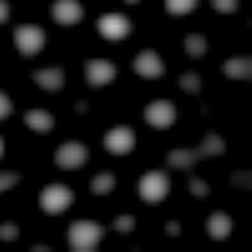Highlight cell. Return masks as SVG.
Wrapping results in <instances>:
<instances>
[{"instance_id":"cell-26","label":"cell","mask_w":252,"mask_h":252,"mask_svg":"<svg viewBox=\"0 0 252 252\" xmlns=\"http://www.w3.org/2000/svg\"><path fill=\"white\" fill-rule=\"evenodd\" d=\"M18 182H20V177L15 172H3V174H0V192H5V189L15 187Z\"/></svg>"},{"instance_id":"cell-11","label":"cell","mask_w":252,"mask_h":252,"mask_svg":"<svg viewBox=\"0 0 252 252\" xmlns=\"http://www.w3.org/2000/svg\"><path fill=\"white\" fill-rule=\"evenodd\" d=\"M134 71L139 73V76H144V78H159V76H164V63H161V58L154 53V51H141L136 58H134Z\"/></svg>"},{"instance_id":"cell-22","label":"cell","mask_w":252,"mask_h":252,"mask_svg":"<svg viewBox=\"0 0 252 252\" xmlns=\"http://www.w3.org/2000/svg\"><path fill=\"white\" fill-rule=\"evenodd\" d=\"M189 192H192L194 197H207L209 194V184L204 179H199V177H192L189 179Z\"/></svg>"},{"instance_id":"cell-6","label":"cell","mask_w":252,"mask_h":252,"mask_svg":"<svg viewBox=\"0 0 252 252\" xmlns=\"http://www.w3.org/2000/svg\"><path fill=\"white\" fill-rule=\"evenodd\" d=\"M98 33L106 38V40H121L131 33V20L121 15V13H106L98 18Z\"/></svg>"},{"instance_id":"cell-30","label":"cell","mask_w":252,"mask_h":252,"mask_svg":"<svg viewBox=\"0 0 252 252\" xmlns=\"http://www.w3.org/2000/svg\"><path fill=\"white\" fill-rule=\"evenodd\" d=\"M166 232H169V235H179V224L177 222H169V224H166Z\"/></svg>"},{"instance_id":"cell-12","label":"cell","mask_w":252,"mask_h":252,"mask_svg":"<svg viewBox=\"0 0 252 252\" xmlns=\"http://www.w3.org/2000/svg\"><path fill=\"white\" fill-rule=\"evenodd\" d=\"M222 71H224L229 78H242V81H250V76H252V58H250V56H235V58L224 61Z\"/></svg>"},{"instance_id":"cell-9","label":"cell","mask_w":252,"mask_h":252,"mask_svg":"<svg viewBox=\"0 0 252 252\" xmlns=\"http://www.w3.org/2000/svg\"><path fill=\"white\" fill-rule=\"evenodd\" d=\"M114 78H116V66L111 61L91 58L86 63V81H89V86L101 89V86H106V83H111Z\"/></svg>"},{"instance_id":"cell-1","label":"cell","mask_w":252,"mask_h":252,"mask_svg":"<svg viewBox=\"0 0 252 252\" xmlns=\"http://www.w3.org/2000/svg\"><path fill=\"white\" fill-rule=\"evenodd\" d=\"M103 229L101 224L91 222V220H78L68 227V245L73 252H94L103 237Z\"/></svg>"},{"instance_id":"cell-32","label":"cell","mask_w":252,"mask_h":252,"mask_svg":"<svg viewBox=\"0 0 252 252\" xmlns=\"http://www.w3.org/2000/svg\"><path fill=\"white\" fill-rule=\"evenodd\" d=\"M126 3H129V5H134V3H139V0H126Z\"/></svg>"},{"instance_id":"cell-8","label":"cell","mask_w":252,"mask_h":252,"mask_svg":"<svg viewBox=\"0 0 252 252\" xmlns=\"http://www.w3.org/2000/svg\"><path fill=\"white\" fill-rule=\"evenodd\" d=\"M134 144H136V136H134V131L129 129V126H114V129L103 136V146L116 157L129 154L134 149Z\"/></svg>"},{"instance_id":"cell-10","label":"cell","mask_w":252,"mask_h":252,"mask_svg":"<svg viewBox=\"0 0 252 252\" xmlns=\"http://www.w3.org/2000/svg\"><path fill=\"white\" fill-rule=\"evenodd\" d=\"M53 20L61 26H76L78 20L83 18V5L78 3V0H56L53 8Z\"/></svg>"},{"instance_id":"cell-4","label":"cell","mask_w":252,"mask_h":252,"mask_svg":"<svg viewBox=\"0 0 252 252\" xmlns=\"http://www.w3.org/2000/svg\"><path fill=\"white\" fill-rule=\"evenodd\" d=\"M13 38H15V48L23 56H35L46 46V33L38 26H18Z\"/></svg>"},{"instance_id":"cell-28","label":"cell","mask_w":252,"mask_h":252,"mask_svg":"<svg viewBox=\"0 0 252 252\" xmlns=\"http://www.w3.org/2000/svg\"><path fill=\"white\" fill-rule=\"evenodd\" d=\"M8 18H10V5L8 0H0V23H8Z\"/></svg>"},{"instance_id":"cell-20","label":"cell","mask_w":252,"mask_h":252,"mask_svg":"<svg viewBox=\"0 0 252 252\" xmlns=\"http://www.w3.org/2000/svg\"><path fill=\"white\" fill-rule=\"evenodd\" d=\"M164 5H166V13L172 15H187L197 8V0H164Z\"/></svg>"},{"instance_id":"cell-19","label":"cell","mask_w":252,"mask_h":252,"mask_svg":"<svg viewBox=\"0 0 252 252\" xmlns=\"http://www.w3.org/2000/svg\"><path fill=\"white\" fill-rule=\"evenodd\" d=\"M114 184H116V177H114L111 172H101V174H96L94 182H91V192H94V194H109L111 189H114Z\"/></svg>"},{"instance_id":"cell-21","label":"cell","mask_w":252,"mask_h":252,"mask_svg":"<svg viewBox=\"0 0 252 252\" xmlns=\"http://www.w3.org/2000/svg\"><path fill=\"white\" fill-rule=\"evenodd\" d=\"M179 86H182L184 91H189V94H197V91L202 89V81H199V76H197L194 71H187V73L179 76Z\"/></svg>"},{"instance_id":"cell-2","label":"cell","mask_w":252,"mask_h":252,"mask_svg":"<svg viewBox=\"0 0 252 252\" xmlns=\"http://www.w3.org/2000/svg\"><path fill=\"white\" fill-rule=\"evenodd\" d=\"M139 194L146 204H159L166 194H169V177L161 169L146 172L139 182Z\"/></svg>"},{"instance_id":"cell-16","label":"cell","mask_w":252,"mask_h":252,"mask_svg":"<svg viewBox=\"0 0 252 252\" xmlns=\"http://www.w3.org/2000/svg\"><path fill=\"white\" fill-rule=\"evenodd\" d=\"M23 121L31 126L33 131H51V129H53V116H51L48 111H43V109H31V111H26Z\"/></svg>"},{"instance_id":"cell-18","label":"cell","mask_w":252,"mask_h":252,"mask_svg":"<svg viewBox=\"0 0 252 252\" xmlns=\"http://www.w3.org/2000/svg\"><path fill=\"white\" fill-rule=\"evenodd\" d=\"M184 48H187V53L192 56V58H199V56H204V51H207V38L199 35V33H189V35L184 38Z\"/></svg>"},{"instance_id":"cell-15","label":"cell","mask_w":252,"mask_h":252,"mask_svg":"<svg viewBox=\"0 0 252 252\" xmlns=\"http://www.w3.org/2000/svg\"><path fill=\"white\" fill-rule=\"evenodd\" d=\"M224 149H227V144H224L215 131H209V134L204 136V141L194 149V154H197V159H204V157H217V154H224Z\"/></svg>"},{"instance_id":"cell-24","label":"cell","mask_w":252,"mask_h":252,"mask_svg":"<svg viewBox=\"0 0 252 252\" xmlns=\"http://www.w3.org/2000/svg\"><path fill=\"white\" fill-rule=\"evenodd\" d=\"M240 5V0H212V8L220 13H235Z\"/></svg>"},{"instance_id":"cell-25","label":"cell","mask_w":252,"mask_h":252,"mask_svg":"<svg viewBox=\"0 0 252 252\" xmlns=\"http://www.w3.org/2000/svg\"><path fill=\"white\" fill-rule=\"evenodd\" d=\"M18 237V227L13 222H5V224H0V240L3 242H13Z\"/></svg>"},{"instance_id":"cell-3","label":"cell","mask_w":252,"mask_h":252,"mask_svg":"<svg viewBox=\"0 0 252 252\" xmlns=\"http://www.w3.org/2000/svg\"><path fill=\"white\" fill-rule=\"evenodd\" d=\"M73 202V192L66 184H48L43 192H40V209L46 215H61L66 212Z\"/></svg>"},{"instance_id":"cell-31","label":"cell","mask_w":252,"mask_h":252,"mask_svg":"<svg viewBox=\"0 0 252 252\" xmlns=\"http://www.w3.org/2000/svg\"><path fill=\"white\" fill-rule=\"evenodd\" d=\"M3 154H5V141H3V136H0V159H3Z\"/></svg>"},{"instance_id":"cell-23","label":"cell","mask_w":252,"mask_h":252,"mask_svg":"<svg viewBox=\"0 0 252 252\" xmlns=\"http://www.w3.org/2000/svg\"><path fill=\"white\" fill-rule=\"evenodd\" d=\"M114 229H116V232H131V229H134V217H131V215H121V217H116Z\"/></svg>"},{"instance_id":"cell-14","label":"cell","mask_w":252,"mask_h":252,"mask_svg":"<svg viewBox=\"0 0 252 252\" xmlns=\"http://www.w3.org/2000/svg\"><path fill=\"white\" fill-rule=\"evenodd\" d=\"M33 78L38 81V86L46 89V91H58V89H63V83H66V76H63L61 68H43V71H35Z\"/></svg>"},{"instance_id":"cell-7","label":"cell","mask_w":252,"mask_h":252,"mask_svg":"<svg viewBox=\"0 0 252 252\" xmlns=\"http://www.w3.org/2000/svg\"><path fill=\"white\" fill-rule=\"evenodd\" d=\"M144 119L154 129H169L177 119V109L172 101H152L144 111Z\"/></svg>"},{"instance_id":"cell-5","label":"cell","mask_w":252,"mask_h":252,"mask_svg":"<svg viewBox=\"0 0 252 252\" xmlns=\"http://www.w3.org/2000/svg\"><path fill=\"white\" fill-rule=\"evenodd\" d=\"M86 159H89V149L81 141H66L56 152V164L61 169H81Z\"/></svg>"},{"instance_id":"cell-13","label":"cell","mask_w":252,"mask_h":252,"mask_svg":"<svg viewBox=\"0 0 252 252\" xmlns=\"http://www.w3.org/2000/svg\"><path fill=\"white\" fill-rule=\"evenodd\" d=\"M207 232L212 235L215 240L229 237V232H232V220H229V215L212 212V215H209V220H207Z\"/></svg>"},{"instance_id":"cell-27","label":"cell","mask_w":252,"mask_h":252,"mask_svg":"<svg viewBox=\"0 0 252 252\" xmlns=\"http://www.w3.org/2000/svg\"><path fill=\"white\" fill-rule=\"evenodd\" d=\"M13 114V101L3 94V91H0V121H3V119H8Z\"/></svg>"},{"instance_id":"cell-29","label":"cell","mask_w":252,"mask_h":252,"mask_svg":"<svg viewBox=\"0 0 252 252\" xmlns=\"http://www.w3.org/2000/svg\"><path fill=\"white\" fill-rule=\"evenodd\" d=\"M235 182H237V184L250 187V172H245V174H235Z\"/></svg>"},{"instance_id":"cell-17","label":"cell","mask_w":252,"mask_h":252,"mask_svg":"<svg viewBox=\"0 0 252 252\" xmlns=\"http://www.w3.org/2000/svg\"><path fill=\"white\" fill-rule=\"evenodd\" d=\"M166 161H169V166H174V169H192V166L199 161L194 149H174L166 154Z\"/></svg>"}]
</instances>
